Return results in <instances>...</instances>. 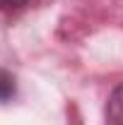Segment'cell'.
Instances as JSON below:
<instances>
[{
  "label": "cell",
  "mask_w": 123,
  "mask_h": 125,
  "mask_svg": "<svg viewBox=\"0 0 123 125\" xmlns=\"http://www.w3.org/2000/svg\"><path fill=\"white\" fill-rule=\"evenodd\" d=\"M17 92V84H15V77L0 67V104H7Z\"/></svg>",
  "instance_id": "cell-2"
},
{
  "label": "cell",
  "mask_w": 123,
  "mask_h": 125,
  "mask_svg": "<svg viewBox=\"0 0 123 125\" xmlns=\"http://www.w3.org/2000/svg\"><path fill=\"white\" fill-rule=\"evenodd\" d=\"M106 125H123V84H118L106 101Z\"/></svg>",
  "instance_id": "cell-1"
},
{
  "label": "cell",
  "mask_w": 123,
  "mask_h": 125,
  "mask_svg": "<svg viewBox=\"0 0 123 125\" xmlns=\"http://www.w3.org/2000/svg\"><path fill=\"white\" fill-rule=\"evenodd\" d=\"M27 5H29V0H0V12H7V15H12V12L24 10Z\"/></svg>",
  "instance_id": "cell-3"
}]
</instances>
